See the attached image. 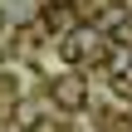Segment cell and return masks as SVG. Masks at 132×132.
<instances>
[{
	"label": "cell",
	"mask_w": 132,
	"mask_h": 132,
	"mask_svg": "<svg viewBox=\"0 0 132 132\" xmlns=\"http://www.w3.org/2000/svg\"><path fill=\"white\" fill-rule=\"evenodd\" d=\"M49 103L59 113H83L88 108V78L83 73H59L49 78Z\"/></svg>",
	"instance_id": "cell-1"
},
{
	"label": "cell",
	"mask_w": 132,
	"mask_h": 132,
	"mask_svg": "<svg viewBox=\"0 0 132 132\" xmlns=\"http://www.w3.org/2000/svg\"><path fill=\"white\" fill-rule=\"evenodd\" d=\"M44 24H49L54 34H69V29H78V15H73L69 0H54V5L44 10Z\"/></svg>",
	"instance_id": "cell-2"
},
{
	"label": "cell",
	"mask_w": 132,
	"mask_h": 132,
	"mask_svg": "<svg viewBox=\"0 0 132 132\" xmlns=\"http://www.w3.org/2000/svg\"><path fill=\"white\" fill-rule=\"evenodd\" d=\"M20 127L24 132H39V103H20Z\"/></svg>",
	"instance_id": "cell-3"
},
{
	"label": "cell",
	"mask_w": 132,
	"mask_h": 132,
	"mask_svg": "<svg viewBox=\"0 0 132 132\" xmlns=\"http://www.w3.org/2000/svg\"><path fill=\"white\" fill-rule=\"evenodd\" d=\"M113 88H118V98H132V78L127 73H113Z\"/></svg>",
	"instance_id": "cell-4"
}]
</instances>
